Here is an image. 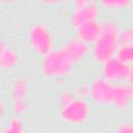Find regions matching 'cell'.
<instances>
[{
  "label": "cell",
  "instance_id": "obj_1",
  "mask_svg": "<svg viewBox=\"0 0 133 133\" xmlns=\"http://www.w3.org/2000/svg\"><path fill=\"white\" fill-rule=\"evenodd\" d=\"M119 27L116 21L106 19L101 22V33L98 39L90 46V56L99 64L115 57L118 48Z\"/></svg>",
  "mask_w": 133,
  "mask_h": 133
},
{
  "label": "cell",
  "instance_id": "obj_2",
  "mask_svg": "<svg viewBox=\"0 0 133 133\" xmlns=\"http://www.w3.org/2000/svg\"><path fill=\"white\" fill-rule=\"evenodd\" d=\"M75 62L65 54L61 49H53L50 53L43 56L39 61L41 73L50 79L62 78L70 75L74 68Z\"/></svg>",
  "mask_w": 133,
  "mask_h": 133
},
{
  "label": "cell",
  "instance_id": "obj_3",
  "mask_svg": "<svg viewBox=\"0 0 133 133\" xmlns=\"http://www.w3.org/2000/svg\"><path fill=\"white\" fill-rule=\"evenodd\" d=\"M27 42L33 53L43 57L53 50L54 38L51 29L42 22L33 23L27 30Z\"/></svg>",
  "mask_w": 133,
  "mask_h": 133
},
{
  "label": "cell",
  "instance_id": "obj_4",
  "mask_svg": "<svg viewBox=\"0 0 133 133\" xmlns=\"http://www.w3.org/2000/svg\"><path fill=\"white\" fill-rule=\"evenodd\" d=\"M91 114V107L85 98L76 97L74 100L60 106L59 118L62 123L72 126L85 124Z\"/></svg>",
  "mask_w": 133,
  "mask_h": 133
},
{
  "label": "cell",
  "instance_id": "obj_5",
  "mask_svg": "<svg viewBox=\"0 0 133 133\" xmlns=\"http://www.w3.org/2000/svg\"><path fill=\"white\" fill-rule=\"evenodd\" d=\"M70 15V22L75 28L81 24L96 21L101 12V5L98 2L89 0H75Z\"/></svg>",
  "mask_w": 133,
  "mask_h": 133
},
{
  "label": "cell",
  "instance_id": "obj_6",
  "mask_svg": "<svg viewBox=\"0 0 133 133\" xmlns=\"http://www.w3.org/2000/svg\"><path fill=\"white\" fill-rule=\"evenodd\" d=\"M114 84L103 78L101 75L95 77L88 84V99L97 105L111 103Z\"/></svg>",
  "mask_w": 133,
  "mask_h": 133
},
{
  "label": "cell",
  "instance_id": "obj_7",
  "mask_svg": "<svg viewBox=\"0 0 133 133\" xmlns=\"http://www.w3.org/2000/svg\"><path fill=\"white\" fill-rule=\"evenodd\" d=\"M130 65L122 62L116 57L106 61L101 66V76L109 82L116 84L127 79Z\"/></svg>",
  "mask_w": 133,
  "mask_h": 133
},
{
  "label": "cell",
  "instance_id": "obj_8",
  "mask_svg": "<svg viewBox=\"0 0 133 133\" xmlns=\"http://www.w3.org/2000/svg\"><path fill=\"white\" fill-rule=\"evenodd\" d=\"M133 101V84L124 81L114 84L111 103L117 109H127Z\"/></svg>",
  "mask_w": 133,
  "mask_h": 133
},
{
  "label": "cell",
  "instance_id": "obj_9",
  "mask_svg": "<svg viewBox=\"0 0 133 133\" xmlns=\"http://www.w3.org/2000/svg\"><path fill=\"white\" fill-rule=\"evenodd\" d=\"M60 48L75 63L81 61L90 54V45L79 39L77 36L70 37Z\"/></svg>",
  "mask_w": 133,
  "mask_h": 133
},
{
  "label": "cell",
  "instance_id": "obj_10",
  "mask_svg": "<svg viewBox=\"0 0 133 133\" xmlns=\"http://www.w3.org/2000/svg\"><path fill=\"white\" fill-rule=\"evenodd\" d=\"M75 33L79 39L85 42L88 45H92L101 33V22L98 20L90 21L75 27Z\"/></svg>",
  "mask_w": 133,
  "mask_h": 133
},
{
  "label": "cell",
  "instance_id": "obj_11",
  "mask_svg": "<svg viewBox=\"0 0 133 133\" xmlns=\"http://www.w3.org/2000/svg\"><path fill=\"white\" fill-rule=\"evenodd\" d=\"M20 57L17 51L8 47L4 41H1L0 45V68L2 70H11L19 63Z\"/></svg>",
  "mask_w": 133,
  "mask_h": 133
},
{
  "label": "cell",
  "instance_id": "obj_12",
  "mask_svg": "<svg viewBox=\"0 0 133 133\" xmlns=\"http://www.w3.org/2000/svg\"><path fill=\"white\" fill-rule=\"evenodd\" d=\"M29 90L28 82L25 78L19 77L15 79V81L11 84L10 87V99L11 101H17V100H25L27 98Z\"/></svg>",
  "mask_w": 133,
  "mask_h": 133
},
{
  "label": "cell",
  "instance_id": "obj_13",
  "mask_svg": "<svg viewBox=\"0 0 133 133\" xmlns=\"http://www.w3.org/2000/svg\"><path fill=\"white\" fill-rule=\"evenodd\" d=\"M115 57L128 65H133V44L118 45Z\"/></svg>",
  "mask_w": 133,
  "mask_h": 133
},
{
  "label": "cell",
  "instance_id": "obj_14",
  "mask_svg": "<svg viewBox=\"0 0 133 133\" xmlns=\"http://www.w3.org/2000/svg\"><path fill=\"white\" fill-rule=\"evenodd\" d=\"M24 132H25L24 123L17 115H14L12 117L8 118L1 131V133H24Z\"/></svg>",
  "mask_w": 133,
  "mask_h": 133
},
{
  "label": "cell",
  "instance_id": "obj_15",
  "mask_svg": "<svg viewBox=\"0 0 133 133\" xmlns=\"http://www.w3.org/2000/svg\"><path fill=\"white\" fill-rule=\"evenodd\" d=\"M99 3L104 8L115 9V10L127 9L132 4L130 0H102Z\"/></svg>",
  "mask_w": 133,
  "mask_h": 133
},
{
  "label": "cell",
  "instance_id": "obj_16",
  "mask_svg": "<svg viewBox=\"0 0 133 133\" xmlns=\"http://www.w3.org/2000/svg\"><path fill=\"white\" fill-rule=\"evenodd\" d=\"M118 44H133V25L121 28L118 32Z\"/></svg>",
  "mask_w": 133,
  "mask_h": 133
},
{
  "label": "cell",
  "instance_id": "obj_17",
  "mask_svg": "<svg viewBox=\"0 0 133 133\" xmlns=\"http://www.w3.org/2000/svg\"><path fill=\"white\" fill-rule=\"evenodd\" d=\"M10 110L17 116H20V115L26 113L27 110H28V102H27V100L25 99V100L11 101Z\"/></svg>",
  "mask_w": 133,
  "mask_h": 133
},
{
  "label": "cell",
  "instance_id": "obj_18",
  "mask_svg": "<svg viewBox=\"0 0 133 133\" xmlns=\"http://www.w3.org/2000/svg\"><path fill=\"white\" fill-rule=\"evenodd\" d=\"M76 98V95L75 92H72L71 90H64L62 91L59 97H58V102L60 104V106L64 105V104H68L69 102H71L72 100H74Z\"/></svg>",
  "mask_w": 133,
  "mask_h": 133
},
{
  "label": "cell",
  "instance_id": "obj_19",
  "mask_svg": "<svg viewBox=\"0 0 133 133\" xmlns=\"http://www.w3.org/2000/svg\"><path fill=\"white\" fill-rule=\"evenodd\" d=\"M115 133H133V123L125 122L119 124L115 130Z\"/></svg>",
  "mask_w": 133,
  "mask_h": 133
},
{
  "label": "cell",
  "instance_id": "obj_20",
  "mask_svg": "<svg viewBox=\"0 0 133 133\" xmlns=\"http://www.w3.org/2000/svg\"><path fill=\"white\" fill-rule=\"evenodd\" d=\"M75 95L78 98H85L88 96V84L81 83L75 89Z\"/></svg>",
  "mask_w": 133,
  "mask_h": 133
},
{
  "label": "cell",
  "instance_id": "obj_21",
  "mask_svg": "<svg viewBox=\"0 0 133 133\" xmlns=\"http://www.w3.org/2000/svg\"><path fill=\"white\" fill-rule=\"evenodd\" d=\"M127 82L133 84V65H130V69H129V72H128V76H127V79H126Z\"/></svg>",
  "mask_w": 133,
  "mask_h": 133
},
{
  "label": "cell",
  "instance_id": "obj_22",
  "mask_svg": "<svg viewBox=\"0 0 133 133\" xmlns=\"http://www.w3.org/2000/svg\"><path fill=\"white\" fill-rule=\"evenodd\" d=\"M5 111H6L5 104H4V103H1V104H0V114H1L2 117L5 116Z\"/></svg>",
  "mask_w": 133,
  "mask_h": 133
}]
</instances>
